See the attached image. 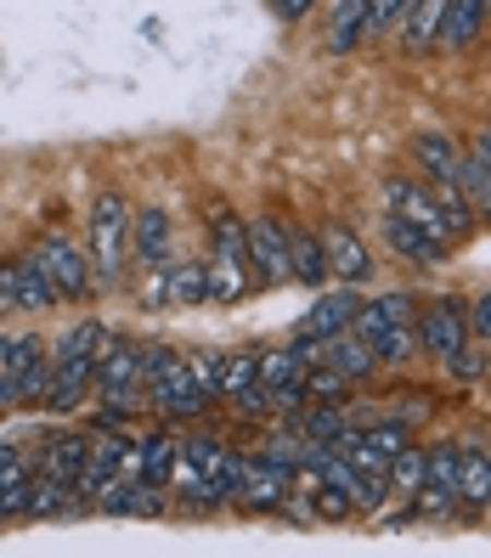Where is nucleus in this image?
I'll use <instances>...</instances> for the list:
<instances>
[{
    "label": "nucleus",
    "instance_id": "7c9ffc66",
    "mask_svg": "<svg viewBox=\"0 0 491 558\" xmlns=\"http://www.w3.org/2000/svg\"><path fill=\"white\" fill-rule=\"evenodd\" d=\"M373 355L384 361V367H407V361L418 355V327H412V322H396L390 333L373 339Z\"/></svg>",
    "mask_w": 491,
    "mask_h": 558
},
{
    "label": "nucleus",
    "instance_id": "c756f323",
    "mask_svg": "<svg viewBox=\"0 0 491 558\" xmlns=\"http://www.w3.org/2000/svg\"><path fill=\"white\" fill-rule=\"evenodd\" d=\"M204 288H209L215 305H232V300H243V293H249V271L243 266H226V259H209V266H204Z\"/></svg>",
    "mask_w": 491,
    "mask_h": 558
},
{
    "label": "nucleus",
    "instance_id": "c9c22d12",
    "mask_svg": "<svg viewBox=\"0 0 491 558\" xmlns=\"http://www.w3.org/2000/svg\"><path fill=\"white\" fill-rule=\"evenodd\" d=\"M260 457H266V463H283V469L300 474V469H306V435H288V429H277V435L260 440Z\"/></svg>",
    "mask_w": 491,
    "mask_h": 558
},
{
    "label": "nucleus",
    "instance_id": "de8ad7c7",
    "mask_svg": "<svg viewBox=\"0 0 491 558\" xmlns=\"http://www.w3.org/2000/svg\"><path fill=\"white\" fill-rule=\"evenodd\" d=\"M486 12H491V0H486Z\"/></svg>",
    "mask_w": 491,
    "mask_h": 558
},
{
    "label": "nucleus",
    "instance_id": "aec40b11",
    "mask_svg": "<svg viewBox=\"0 0 491 558\" xmlns=\"http://www.w3.org/2000/svg\"><path fill=\"white\" fill-rule=\"evenodd\" d=\"M486 28V0H452L446 17H441V46L452 51H469Z\"/></svg>",
    "mask_w": 491,
    "mask_h": 558
},
{
    "label": "nucleus",
    "instance_id": "f257e3e1",
    "mask_svg": "<svg viewBox=\"0 0 491 558\" xmlns=\"http://www.w3.org/2000/svg\"><path fill=\"white\" fill-rule=\"evenodd\" d=\"M142 396H147L142 350H136V344H124V339L103 344V355H96V401H103V412L130 417V412L142 407Z\"/></svg>",
    "mask_w": 491,
    "mask_h": 558
},
{
    "label": "nucleus",
    "instance_id": "a19ab883",
    "mask_svg": "<svg viewBox=\"0 0 491 558\" xmlns=\"http://www.w3.org/2000/svg\"><path fill=\"white\" fill-rule=\"evenodd\" d=\"M192 378L204 384V396L220 401V378H226V361L220 355H192Z\"/></svg>",
    "mask_w": 491,
    "mask_h": 558
},
{
    "label": "nucleus",
    "instance_id": "1a4fd4ad",
    "mask_svg": "<svg viewBox=\"0 0 491 558\" xmlns=\"http://www.w3.org/2000/svg\"><path fill=\"white\" fill-rule=\"evenodd\" d=\"M384 238H390V248H396L402 259H412V266H423V271H441L446 259H452V243H446V238L423 232V226H412V220H402V215L384 220Z\"/></svg>",
    "mask_w": 491,
    "mask_h": 558
},
{
    "label": "nucleus",
    "instance_id": "f8f14e48",
    "mask_svg": "<svg viewBox=\"0 0 491 558\" xmlns=\"http://www.w3.org/2000/svg\"><path fill=\"white\" fill-rule=\"evenodd\" d=\"M300 480L294 469H283V463H266V457H249V480H243V508H254V513H272V508H283L288 502V485Z\"/></svg>",
    "mask_w": 491,
    "mask_h": 558
},
{
    "label": "nucleus",
    "instance_id": "49530a36",
    "mask_svg": "<svg viewBox=\"0 0 491 558\" xmlns=\"http://www.w3.org/2000/svg\"><path fill=\"white\" fill-rule=\"evenodd\" d=\"M469 153H475L480 163H491V124H486V130H475V147H469Z\"/></svg>",
    "mask_w": 491,
    "mask_h": 558
},
{
    "label": "nucleus",
    "instance_id": "b1692460",
    "mask_svg": "<svg viewBox=\"0 0 491 558\" xmlns=\"http://www.w3.org/2000/svg\"><path fill=\"white\" fill-rule=\"evenodd\" d=\"M288 259H294V282H306V288H322L327 277V254H322V243L311 238V232H294L288 226Z\"/></svg>",
    "mask_w": 491,
    "mask_h": 558
},
{
    "label": "nucleus",
    "instance_id": "2f4dec72",
    "mask_svg": "<svg viewBox=\"0 0 491 558\" xmlns=\"http://www.w3.org/2000/svg\"><path fill=\"white\" fill-rule=\"evenodd\" d=\"M390 490H402L407 502L423 490V446H407V451L390 457Z\"/></svg>",
    "mask_w": 491,
    "mask_h": 558
},
{
    "label": "nucleus",
    "instance_id": "f704fd0d",
    "mask_svg": "<svg viewBox=\"0 0 491 558\" xmlns=\"http://www.w3.org/2000/svg\"><path fill=\"white\" fill-rule=\"evenodd\" d=\"M362 440H368L373 451H384V457H396V451H407V446H412V423H407V417H384V423H368V429H362Z\"/></svg>",
    "mask_w": 491,
    "mask_h": 558
},
{
    "label": "nucleus",
    "instance_id": "bb28decb",
    "mask_svg": "<svg viewBox=\"0 0 491 558\" xmlns=\"http://www.w3.org/2000/svg\"><path fill=\"white\" fill-rule=\"evenodd\" d=\"M103 344H108V327L96 322V316H85V322H74L69 333L57 339L51 355H62V361H96V355H103Z\"/></svg>",
    "mask_w": 491,
    "mask_h": 558
},
{
    "label": "nucleus",
    "instance_id": "a18cd8bd",
    "mask_svg": "<svg viewBox=\"0 0 491 558\" xmlns=\"http://www.w3.org/2000/svg\"><path fill=\"white\" fill-rule=\"evenodd\" d=\"M469 333H480V339H491V288L480 293V305L469 311Z\"/></svg>",
    "mask_w": 491,
    "mask_h": 558
},
{
    "label": "nucleus",
    "instance_id": "6ab92c4d",
    "mask_svg": "<svg viewBox=\"0 0 491 558\" xmlns=\"http://www.w3.org/2000/svg\"><path fill=\"white\" fill-rule=\"evenodd\" d=\"M17 282H23V311H57L62 305V288H57V277L40 254L17 259Z\"/></svg>",
    "mask_w": 491,
    "mask_h": 558
},
{
    "label": "nucleus",
    "instance_id": "58836bf2",
    "mask_svg": "<svg viewBox=\"0 0 491 558\" xmlns=\"http://www.w3.org/2000/svg\"><path fill=\"white\" fill-rule=\"evenodd\" d=\"M17 407V339L0 333V412Z\"/></svg>",
    "mask_w": 491,
    "mask_h": 558
},
{
    "label": "nucleus",
    "instance_id": "a878e982",
    "mask_svg": "<svg viewBox=\"0 0 491 558\" xmlns=\"http://www.w3.org/2000/svg\"><path fill=\"white\" fill-rule=\"evenodd\" d=\"M226 440H215V435H192V440H181V463H187V474L192 480H209L215 485V474H220V463H226ZM181 474V469H176Z\"/></svg>",
    "mask_w": 491,
    "mask_h": 558
},
{
    "label": "nucleus",
    "instance_id": "9b49d317",
    "mask_svg": "<svg viewBox=\"0 0 491 558\" xmlns=\"http://www.w3.org/2000/svg\"><path fill=\"white\" fill-rule=\"evenodd\" d=\"M384 204H390V215H402V220H412V226H423V232H435V238H446V215H441V198L430 186H418V181H390L384 186Z\"/></svg>",
    "mask_w": 491,
    "mask_h": 558
},
{
    "label": "nucleus",
    "instance_id": "dca6fc26",
    "mask_svg": "<svg viewBox=\"0 0 491 558\" xmlns=\"http://www.w3.org/2000/svg\"><path fill=\"white\" fill-rule=\"evenodd\" d=\"M412 158L430 181H457V163H464V147L452 142V130H418L412 136Z\"/></svg>",
    "mask_w": 491,
    "mask_h": 558
},
{
    "label": "nucleus",
    "instance_id": "5701e85b",
    "mask_svg": "<svg viewBox=\"0 0 491 558\" xmlns=\"http://www.w3.org/2000/svg\"><path fill=\"white\" fill-rule=\"evenodd\" d=\"M457 502L491 508V451H480V446L464 451V463H457Z\"/></svg>",
    "mask_w": 491,
    "mask_h": 558
},
{
    "label": "nucleus",
    "instance_id": "4be33fe9",
    "mask_svg": "<svg viewBox=\"0 0 491 558\" xmlns=\"http://www.w3.org/2000/svg\"><path fill=\"white\" fill-rule=\"evenodd\" d=\"M446 7H452V0H418V7L407 12V23L396 28L402 46H407V51H430V46L441 40V17H446Z\"/></svg>",
    "mask_w": 491,
    "mask_h": 558
},
{
    "label": "nucleus",
    "instance_id": "c03bdc74",
    "mask_svg": "<svg viewBox=\"0 0 491 558\" xmlns=\"http://www.w3.org/2000/svg\"><path fill=\"white\" fill-rule=\"evenodd\" d=\"M316 12V0H272V17L277 23H300V17H311Z\"/></svg>",
    "mask_w": 491,
    "mask_h": 558
},
{
    "label": "nucleus",
    "instance_id": "72a5a7b5",
    "mask_svg": "<svg viewBox=\"0 0 491 558\" xmlns=\"http://www.w3.org/2000/svg\"><path fill=\"white\" fill-rule=\"evenodd\" d=\"M339 429H350V423H345V407H334V401H322V407H311V412H300V435L306 440H334Z\"/></svg>",
    "mask_w": 491,
    "mask_h": 558
},
{
    "label": "nucleus",
    "instance_id": "a211bd4d",
    "mask_svg": "<svg viewBox=\"0 0 491 558\" xmlns=\"http://www.w3.org/2000/svg\"><path fill=\"white\" fill-rule=\"evenodd\" d=\"M176 469H181V440H176L170 429L147 435V440H142V485L164 490V485L176 480Z\"/></svg>",
    "mask_w": 491,
    "mask_h": 558
},
{
    "label": "nucleus",
    "instance_id": "4c0bfd02",
    "mask_svg": "<svg viewBox=\"0 0 491 558\" xmlns=\"http://www.w3.org/2000/svg\"><path fill=\"white\" fill-rule=\"evenodd\" d=\"M243 480H249V457H243V451H226V463H220V474H215V497H220V502H238V497H243Z\"/></svg>",
    "mask_w": 491,
    "mask_h": 558
},
{
    "label": "nucleus",
    "instance_id": "2eb2a0df",
    "mask_svg": "<svg viewBox=\"0 0 491 558\" xmlns=\"http://www.w3.org/2000/svg\"><path fill=\"white\" fill-rule=\"evenodd\" d=\"M209 288H204V266H192V259H170V266H158V288H153V305H204Z\"/></svg>",
    "mask_w": 491,
    "mask_h": 558
},
{
    "label": "nucleus",
    "instance_id": "c85d7f7f",
    "mask_svg": "<svg viewBox=\"0 0 491 558\" xmlns=\"http://www.w3.org/2000/svg\"><path fill=\"white\" fill-rule=\"evenodd\" d=\"M368 7H373V0H339L334 40H327V46H334V51H356V46H362L368 40Z\"/></svg>",
    "mask_w": 491,
    "mask_h": 558
},
{
    "label": "nucleus",
    "instance_id": "ddd939ff",
    "mask_svg": "<svg viewBox=\"0 0 491 558\" xmlns=\"http://www.w3.org/2000/svg\"><path fill=\"white\" fill-rule=\"evenodd\" d=\"M316 361H327V367L345 373L350 384H356V378H368V373L379 367L373 344H368L362 333H356V327H345V333H334V339H322V344H316Z\"/></svg>",
    "mask_w": 491,
    "mask_h": 558
},
{
    "label": "nucleus",
    "instance_id": "f3484780",
    "mask_svg": "<svg viewBox=\"0 0 491 558\" xmlns=\"http://www.w3.org/2000/svg\"><path fill=\"white\" fill-rule=\"evenodd\" d=\"M51 378V355L40 333H17V407H40V389Z\"/></svg>",
    "mask_w": 491,
    "mask_h": 558
},
{
    "label": "nucleus",
    "instance_id": "cd10ccee",
    "mask_svg": "<svg viewBox=\"0 0 491 558\" xmlns=\"http://www.w3.org/2000/svg\"><path fill=\"white\" fill-rule=\"evenodd\" d=\"M457 463H464V451H457V446H423V490L457 497Z\"/></svg>",
    "mask_w": 491,
    "mask_h": 558
},
{
    "label": "nucleus",
    "instance_id": "423d86ee",
    "mask_svg": "<svg viewBox=\"0 0 491 558\" xmlns=\"http://www.w3.org/2000/svg\"><path fill=\"white\" fill-rule=\"evenodd\" d=\"M35 254H40L46 266H51V277H57V288H62V300H69V305L91 300L96 271H91V254H85L80 243H69V238H46Z\"/></svg>",
    "mask_w": 491,
    "mask_h": 558
},
{
    "label": "nucleus",
    "instance_id": "f03ea898",
    "mask_svg": "<svg viewBox=\"0 0 491 558\" xmlns=\"http://www.w3.org/2000/svg\"><path fill=\"white\" fill-rule=\"evenodd\" d=\"M124 238H130V204L119 192H103L91 204V271L96 288H113L124 271Z\"/></svg>",
    "mask_w": 491,
    "mask_h": 558
},
{
    "label": "nucleus",
    "instance_id": "ea45409f",
    "mask_svg": "<svg viewBox=\"0 0 491 558\" xmlns=\"http://www.w3.org/2000/svg\"><path fill=\"white\" fill-rule=\"evenodd\" d=\"M254 378H260L254 355H232V361H226V378H220V401H238Z\"/></svg>",
    "mask_w": 491,
    "mask_h": 558
},
{
    "label": "nucleus",
    "instance_id": "39448f33",
    "mask_svg": "<svg viewBox=\"0 0 491 558\" xmlns=\"http://www.w3.org/2000/svg\"><path fill=\"white\" fill-rule=\"evenodd\" d=\"M464 344H469V305L464 300H435L430 311L418 316V350L423 355L446 361V355H457Z\"/></svg>",
    "mask_w": 491,
    "mask_h": 558
},
{
    "label": "nucleus",
    "instance_id": "4468645a",
    "mask_svg": "<svg viewBox=\"0 0 491 558\" xmlns=\"http://www.w3.org/2000/svg\"><path fill=\"white\" fill-rule=\"evenodd\" d=\"M170 243H176V226L164 209H142L136 220H130V248H136L142 266H170Z\"/></svg>",
    "mask_w": 491,
    "mask_h": 558
},
{
    "label": "nucleus",
    "instance_id": "473e14b6",
    "mask_svg": "<svg viewBox=\"0 0 491 558\" xmlns=\"http://www.w3.org/2000/svg\"><path fill=\"white\" fill-rule=\"evenodd\" d=\"M306 497H311V519H327V524H339V519L356 513V497H350V490H339V485H322L316 480Z\"/></svg>",
    "mask_w": 491,
    "mask_h": 558
},
{
    "label": "nucleus",
    "instance_id": "0eeeda50",
    "mask_svg": "<svg viewBox=\"0 0 491 558\" xmlns=\"http://www.w3.org/2000/svg\"><path fill=\"white\" fill-rule=\"evenodd\" d=\"M96 389V361H62L51 355V378L40 389V407L46 412H80Z\"/></svg>",
    "mask_w": 491,
    "mask_h": 558
},
{
    "label": "nucleus",
    "instance_id": "412c9836",
    "mask_svg": "<svg viewBox=\"0 0 491 558\" xmlns=\"http://www.w3.org/2000/svg\"><path fill=\"white\" fill-rule=\"evenodd\" d=\"M457 192H464L475 226H491V163H480L475 153H464V163H457Z\"/></svg>",
    "mask_w": 491,
    "mask_h": 558
},
{
    "label": "nucleus",
    "instance_id": "7ed1b4c3",
    "mask_svg": "<svg viewBox=\"0 0 491 558\" xmlns=\"http://www.w3.org/2000/svg\"><path fill=\"white\" fill-rule=\"evenodd\" d=\"M249 271H254L260 288H283V282H294L288 226H283V220H272V215L249 220Z\"/></svg>",
    "mask_w": 491,
    "mask_h": 558
},
{
    "label": "nucleus",
    "instance_id": "9d476101",
    "mask_svg": "<svg viewBox=\"0 0 491 558\" xmlns=\"http://www.w3.org/2000/svg\"><path fill=\"white\" fill-rule=\"evenodd\" d=\"M322 254H327V271H334L339 282H368L373 277V254H368V243L350 232V226L339 220V226H327L322 232Z\"/></svg>",
    "mask_w": 491,
    "mask_h": 558
},
{
    "label": "nucleus",
    "instance_id": "393cba45",
    "mask_svg": "<svg viewBox=\"0 0 491 558\" xmlns=\"http://www.w3.org/2000/svg\"><path fill=\"white\" fill-rule=\"evenodd\" d=\"M91 463V435H57L46 451H40V469L46 474H57V480H69L74 485V474Z\"/></svg>",
    "mask_w": 491,
    "mask_h": 558
},
{
    "label": "nucleus",
    "instance_id": "20e7f679",
    "mask_svg": "<svg viewBox=\"0 0 491 558\" xmlns=\"http://www.w3.org/2000/svg\"><path fill=\"white\" fill-rule=\"evenodd\" d=\"M147 396L158 401V412L170 417V423H192V417H204V407H209L204 384L192 378V361H181V355L147 384Z\"/></svg>",
    "mask_w": 491,
    "mask_h": 558
},
{
    "label": "nucleus",
    "instance_id": "79ce46f5",
    "mask_svg": "<svg viewBox=\"0 0 491 558\" xmlns=\"http://www.w3.org/2000/svg\"><path fill=\"white\" fill-rule=\"evenodd\" d=\"M23 311V282H17V259H7L0 266V316H12Z\"/></svg>",
    "mask_w": 491,
    "mask_h": 558
},
{
    "label": "nucleus",
    "instance_id": "6e6552de",
    "mask_svg": "<svg viewBox=\"0 0 491 558\" xmlns=\"http://www.w3.org/2000/svg\"><path fill=\"white\" fill-rule=\"evenodd\" d=\"M356 311H362V300H356L350 288H339V293H322V288H316V305L300 316L294 339H300V344H322V339H334V333H345V327L356 322Z\"/></svg>",
    "mask_w": 491,
    "mask_h": 558
},
{
    "label": "nucleus",
    "instance_id": "37998d69",
    "mask_svg": "<svg viewBox=\"0 0 491 558\" xmlns=\"http://www.w3.org/2000/svg\"><path fill=\"white\" fill-rule=\"evenodd\" d=\"M446 367H452V378H480V373H486V355H480L475 344H464L457 355H446Z\"/></svg>",
    "mask_w": 491,
    "mask_h": 558
},
{
    "label": "nucleus",
    "instance_id": "e433bc0d",
    "mask_svg": "<svg viewBox=\"0 0 491 558\" xmlns=\"http://www.w3.org/2000/svg\"><path fill=\"white\" fill-rule=\"evenodd\" d=\"M412 7H418V0H373V7H368V40L373 35H396Z\"/></svg>",
    "mask_w": 491,
    "mask_h": 558
}]
</instances>
